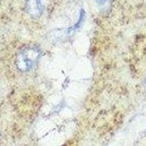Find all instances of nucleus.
Returning <instances> with one entry per match:
<instances>
[{"label":"nucleus","instance_id":"obj_3","mask_svg":"<svg viewBox=\"0 0 146 146\" xmlns=\"http://www.w3.org/2000/svg\"><path fill=\"white\" fill-rule=\"evenodd\" d=\"M96 3L98 4L99 5H102V6H104V5H106L108 2L109 0H94Z\"/></svg>","mask_w":146,"mask_h":146},{"label":"nucleus","instance_id":"obj_2","mask_svg":"<svg viewBox=\"0 0 146 146\" xmlns=\"http://www.w3.org/2000/svg\"><path fill=\"white\" fill-rule=\"evenodd\" d=\"M25 10L27 13L32 18H38L42 14L43 5L41 0H27Z\"/></svg>","mask_w":146,"mask_h":146},{"label":"nucleus","instance_id":"obj_1","mask_svg":"<svg viewBox=\"0 0 146 146\" xmlns=\"http://www.w3.org/2000/svg\"><path fill=\"white\" fill-rule=\"evenodd\" d=\"M41 57V50L37 46L30 45L26 47L18 55L17 67L21 72H26L32 70Z\"/></svg>","mask_w":146,"mask_h":146}]
</instances>
